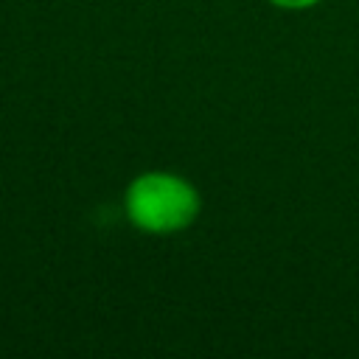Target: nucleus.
<instances>
[{"mask_svg": "<svg viewBox=\"0 0 359 359\" xmlns=\"http://www.w3.org/2000/svg\"><path fill=\"white\" fill-rule=\"evenodd\" d=\"M123 210L135 230L149 236H174L196 222L202 196L182 174L143 171L126 185Z\"/></svg>", "mask_w": 359, "mask_h": 359, "instance_id": "f257e3e1", "label": "nucleus"}, {"mask_svg": "<svg viewBox=\"0 0 359 359\" xmlns=\"http://www.w3.org/2000/svg\"><path fill=\"white\" fill-rule=\"evenodd\" d=\"M266 3L275 8H286V11H303V8H311L323 0H266Z\"/></svg>", "mask_w": 359, "mask_h": 359, "instance_id": "f03ea898", "label": "nucleus"}]
</instances>
